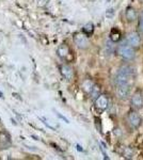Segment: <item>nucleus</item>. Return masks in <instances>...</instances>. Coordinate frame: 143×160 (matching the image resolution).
I'll return each instance as SVG.
<instances>
[{
	"label": "nucleus",
	"mask_w": 143,
	"mask_h": 160,
	"mask_svg": "<svg viewBox=\"0 0 143 160\" xmlns=\"http://www.w3.org/2000/svg\"><path fill=\"white\" fill-rule=\"evenodd\" d=\"M138 29L141 33H143V16L140 17L139 19V24H138Z\"/></svg>",
	"instance_id": "f3484780"
},
{
	"label": "nucleus",
	"mask_w": 143,
	"mask_h": 160,
	"mask_svg": "<svg viewBox=\"0 0 143 160\" xmlns=\"http://www.w3.org/2000/svg\"><path fill=\"white\" fill-rule=\"evenodd\" d=\"M134 71L130 66L123 65L119 68L118 73L114 77V86H123V84H130V79L132 78Z\"/></svg>",
	"instance_id": "f257e3e1"
},
{
	"label": "nucleus",
	"mask_w": 143,
	"mask_h": 160,
	"mask_svg": "<svg viewBox=\"0 0 143 160\" xmlns=\"http://www.w3.org/2000/svg\"><path fill=\"white\" fill-rule=\"evenodd\" d=\"M95 84L93 83L91 80L89 79H87V80H84V82H82V89L84 90V92H87V93H91V91H92V89H93V87H94Z\"/></svg>",
	"instance_id": "4468645a"
},
{
	"label": "nucleus",
	"mask_w": 143,
	"mask_h": 160,
	"mask_svg": "<svg viewBox=\"0 0 143 160\" xmlns=\"http://www.w3.org/2000/svg\"><path fill=\"white\" fill-rule=\"evenodd\" d=\"M126 121H127V123L130 125V127L134 128V129L139 128L140 126H141V124H142V118L140 117L139 113H138L137 111H135V110H131V111H129V112L127 113Z\"/></svg>",
	"instance_id": "7ed1b4c3"
},
{
	"label": "nucleus",
	"mask_w": 143,
	"mask_h": 160,
	"mask_svg": "<svg viewBox=\"0 0 143 160\" xmlns=\"http://www.w3.org/2000/svg\"><path fill=\"white\" fill-rule=\"evenodd\" d=\"M57 53H58V56L60 57V58L63 59V60H65V61H71L73 59L71 49H69L66 45L59 46L58 50H57Z\"/></svg>",
	"instance_id": "1a4fd4ad"
},
{
	"label": "nucleus",
	"mask_w": 143,
	"mask_h": 160,
	"mask_svg": "<svg viewBox=\"0 0 143 160\" xmlns=\"http://www.w3.org/2000/svg\"><path fill=\"white\" fill-rule=\"evenodd\" d=\"M110 40L112 41V42H119L120 40H121V32L116 29V28H114V29L111 30L110 32Z\"/></svg>",
	"instance_id": "ddd939ff"
},
{
	"label": "nucleus",
	"mask_w": 143,
	"mask_h": 160,
	"mask_svg": "<svg viewBox=\"0 0 143 160\" xmlns=\"http://www.w3.org/2000/svg\"><path fill=\"white\" fill-rule=\"evenodd\" d=\"M90 95L94 99H96L100 95V88H98L97 86H94V87H93V89H92V91H91V93H90Z\"/></svg>",
	"instance_id": "2eb2a0df"
},
{
	"label": "nucleus",
	"mask_w": 143,
	"mask_h": 160,
	"mask_svg": "<svg viewBox=\"0 0 143 160\" xmlns=\"http://www.w3.org/2000/svg\"><path fill=\"white\" fill-rule=\"evenodd\" d=\"M130 91H131L130 84H123V86L115 87L116 96L122 100H126L129 96H130Z\"/></svg>",
	"instance_id": "20e7f679"
},
{
	"label": "nucleus",
	"mask_w": 143,
	"mask_h": 160,
	"mask_svg": "<svg viewBox=\"0 0 143 160\" xmlns=\"http://www.w3.org/2000/svg\"><path fill=\"white\" fill-rule=\"evenodd\" d=\"M130 105L132 109L139 110L143 107V95L140 91H136L130 96Z\"/></svg>",
	"instance_id": "39448f33"
},
{
	"label": "nucleus",
	"mask_w": 143,
	"mask_h": 160,
	"mask_svg": "<svg viewBox=\"0 0 143 160\" xmlns=\"http://www.w3.org/2000/svg\"><path fill=\"white\" fill-rule=\"evenodd\" d=\"M12 144L11 136L7 131H1L0 132V148H8Z\"/></svg>",
	"instance_id": "9d476101"
},
{
	"label": "nucleus",
	"mask_w": 143,
	"mask_h": 160,
	"mask_svg": "<svg viewBox=\"0 0 143 160\" xmlns=\"http://www.w3.org/2000/svg\"><path fill=\"white\" fill-rule=\"evenodd\" d=\"M126 42L127 44L131 46L134 48H137L141 45V37L138 32H129L126 37Z\"/></svg>",
	"instance_id": "423d86ee"
},
{
	"label": "nucleus",
	"mask_w": 143,
	"mask_h": 160,
	"mask_svg": "<svg viewBox=\"0 0 143 160\" xmlns=\"http://www.w3.org/2000/svg\"><path fill=\"white\" fill-rule=\"evenodd\" d=\"M74 42L77 45V47L80 48V49H87L90 45L88 38L85 37L84 34H82V33H77V34H75Z\"/></svg>",
	"instance_id": "0eeeda50"
},
{
	"label": "nucleus",
	"mask_w": 143,
	"mask_h": 160,
	"mask_svg": "<svg viewBox=\"0 0 143 160\" xmlns=\"http://www.w3.org/2000/svg\"><path fill=\"white\" fill-rule=\"evenodd\" d=\"M93 30H94V26H93V24H91V22L88 25H85L84 28V32L87 33L88 35H90L91 33L93 32Z\"/></svg>",
	"instance_id": "dca6fc26"
},
{
	"label": "nucleus",
	"mask_w": 143,
	"mask_h": 160,
	"mask_svg": "<svg viewBox=\"0 0 143 160\" xmlns=\"http://www.w3.org/2000/svg\"><path fill=\"white\" fill-rule=\"evenodd\" d=\"M57 115H59V117H60V118H62V120H64V122H65V123H69V120H67V118H64V117H62V115L60 114L59 112H57Z\"/></svg>",
	"instance_id": "a211bd4d"
},
{
	"label": "nucleus",
	"mask_w": 143,
	"mask_h": 160,
	"mask_svg": "<svg viewBox=\"0 0 143 160\" xmlns=\"http://www.w3.org/2000/svg\"><path fill=\"white\" fill-rule=\"evenodd\" d=\"M116 53L119 55V57H121L123 60L125 61H130L135 58V48L131 47L129 44L123 43L121 45L118 46L116 48Z\"/></svg>",
	"instance_id": "f03ea898"
},
{
	"label": "nucleus",
	"mask_w": 143,
	"mask_h": 160,
	"mask_svg": "<svg viewBox=\"0 0 143 160\" xmlns=\"http://www.w3.org/2000/svg\"><path fill=\"white\" fill-rule=\"evenodd\" d=\"M109 106V98L107 95L100 94L97 98L95 99V107L100 111H105Z\"/></svg>",
	"instance_id": "6e6552de"
},
{
	"label": "nucleus",
	"mask_w": 143,
	"mask_h": 160,
	"mask_svg": "<svg viewBox=\"0 0 143 160\" xmlns=\"http://www.w3.org/2000/svg\"><path fill=\"white\" fill-rule=\"evenodd\" d=\"M141 16H143V11H142V14H141Z\"/></svg>",
	"instance_id": "6ab92c4d"
},
{
	"label": "nucleus",
	"mask_w": 143,
	"mask_h": 160,
	"mask_svg": "<svg viewBox=\"0 0 143 160\" xmlns=\"http://www.w3.org/2000/svg\"><path fill=\"white\" fill-rule=\"evenodd\" d=\"M125 18L128 22H134L138 19V13L134 8L128 7L125 11Z\"/></svg>",
	"instance_id": "f8f14e48"
},
{
	"label": "nucleus",
	"mask_w": 143,
	"mask_h": 160,
	"mask_svg": "<svg viewBox=\"0 0 143 160\" xmlns=\"http://www.w3.org/2000/svg\"><path fill=\"white\" fill-rule=\"evenodd\" d=\"M60 72H61L62 76H63L66 80H72L73 77H74V72H73V68L69 65H66V64L61 65V68H60Z\"/></svg>",
	"instance_id": "9b49d317"
}]
</instances>
